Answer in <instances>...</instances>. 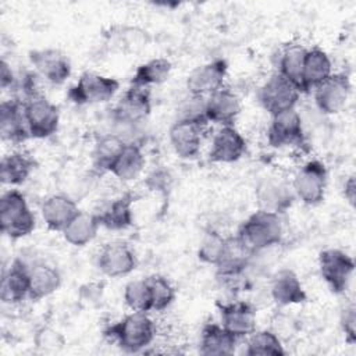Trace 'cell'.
Returning a JSON list of instances; mask_svg holds the SVG:
<instances>
[{
    "instance_id": "obj_1",
    "label": "cell",
    "mask_w": 356,
    "mask_h": 356,
    "mask_svg": "<svg viewBox=\"0 0 356 356\" xmlns=\"http://www.w3.org/2000/svg\"><path fill=\"white\" fill-rule=\"evenodd\" d=\"M104 335L127 353L143 352L156 337V324L145 312H131L106 328Z\"/></svg>"
},
{
    "instance_id": "obj_2",
    "label": "cell",
    "mask_w": 356,
    "mask_h": 356,
    "mask_svg": "<svg viewBox=\"0 0 356 356\" xmlns=\"http://www.w3.org/2000/svg\"><path fill=\"white\" fill-rule=\"evenodd\" d=\"M152 110L150 88L129 85L111 110V118L117 125L113 132L127 142V134L138 132Z\"/></svg>"
},
{
    "instance_id": "obj_3",
    "label": "cell",
    "mask_w": 356,
    "mask_h": 356,
    "mask_svg": "<svg viewBox=\"0 0 356 356\" xmlns=\"http://www.w3.org/2000/svg\"><path fill=\"white\" fill-rule=\"evenodd\" d=\"M284 235L282 221L278 213L259 209L252 213L238 228L236 236L253 252L259 253L278 245Z\"/></svg>"
},
{
    "instance_id": "obj_4",
    "label": "cell",
    "mask_w": 356,
    "mask_h": 356,
    "mask_svg": "<svg viewBox=\"0 0 356 356\" xmlns=\"http://www.w3.org/2000/svg\"><path fill=\"white\" fill-rule=\"evenodd\" d=\"M36 227L35 214L18 189H8L0 197V229L10 239L28 236Z\"/></svg>"
},
{
    "instance_id": "obj_5",
    "label": "cell",
    "mask_w": 356,
    "mask_h": 356,
    "mask_svg": "<svg viewBox=\"0 0 356 356\" xmlns=\"http://www.w3.org/2000/svg\"><path fill=\"white\" fill-rule=\"evenodd\" d=\"M120 89V81L86 71L68 89V99L75 104H99L111 100Z\"/></svg>"
},
{
    "instance_id": "obj_6",
    "label": "cell",
    "mask_w": 356,
    "mask_h": 356,
    "mask_svg": "<svg viewBox=\"0 0 356 356\" xmlns=\"http://www.w3.org/2000/svg\"><path fill=\"white\" fill-rule=\"evenodd\" d=\"M24 111L31 138L44 139L56 134L60 124L58 107L44 95L25 97Z\"/></svg>"
},
{
    "instance_id": "obj_7",
    "label": "cell",
    "mask_w": 356,
    "mask_h": 356,
    "mask_svg": "<svg viewBox=\"0 0 356 356\" xmlns=\"http://www.w3.org/2000/svg\"><path fill=\"white\" fill-rule=\"evenodd\" d=\"M327 167L320 160H309L293 177L292 191L306 206H316L324 200L327 188Z\"/></svg>"
},
{
    "instance_id": "obj_8",
    "label": "cell",
    "mask_w": 356,
    "mask_h": 356,
    "mask_svg": "<svg viewBox=\"0 0 356 356\" xmlns=\"http://www.w3.org/2000/svg\"><path fill=\"white\" fill-rule=\"evenodd\" d=\"M318 270L334 293H343L355 271V260L341 249L328 248L318 253Z\"/></svg>"
},
{
    "instance_id": "obj_9",
    "label": "cell",
    "mask_w": 356,
    "mask_h": 356,
    "mask_svg": "<svg viewBox=\"0 0 356 356\" xmlns=\"http://www.w3.org/2000/svg\"><path fill=\"white\" fill-rule=\"evenodd\" d=\"M300 90L284 78L281 74L274 72L257 92L260 106L270 114L275 115L281 111L295 108L300 97Z\"/></svg>"
},
{
    "instance_id": "obj_10",
    "label": "cell",
    "mask_w": 356,
    "mask_h": 356,
    "mask_svg": "<svg viewBox=\"0 0 356 356\" xmlns=\"http://www.w3.org/2000/svg\"><path fill=\"white\" fill-rule=\"evenodd\" d=\"M314 92V103L317 108L324 114L341 113L350 96L352 83L350 78L345 72H332L323 83H320Z\"/></svg>"
},
{
    "instance_id": "obj_11",
    "label": "cell",
    "mask_w": 356,
    "mask_h": 356,
    "mask_svg": "<svg viewBox=\"0 0 356 356\" xmlns=\"http://www.w3.org/2000/svg\"><path fill=\"white\" fill-rule=\"evenodd\" d=\"M305 139L303 122L296 108H289L271 115L267 128V142L273 147H288L300 145Z\"/></svg>"
},
{
    "instance_id": "obj_12",
    "label": "cell",
    "mask_w": 356,
    "mask_h": 356,
    "mask_svg": "<svg viewBox=\"0 0 356 356\" xmlns=\"http://www.w3.org/2000/svg\"><path fill=\"white\" fill-rule=\"evenodd\" d=\"M228 64L224 58H216L196 67L186 78L188 95L207 97L224 86Z\"/></svg>"
},
{
    "instance_id": "obj_13",
    "label": "cell",
    "mask_w": 356,
    "mask_h": 356,
    "mask_svg": "<svg viewBox=\"0 0 356 356\" xmlns=\"http://www.w3.org/2000/svg\"><path fill=\"white\" fill-rule=\"evenodd\" d=\"M28 57L35 72L53 85H63L71 75L68 57L57 49H35Z\"/></svg>"
},
{
    "instance_id": "obj_14",
    "label": "cell",
    "mask_w": 356,
    "mask_h": 356,
    "mask_svg": "<svg viewBox=\"0 0 356 356\" xmlns=\"http://www.w3.org/2000/svg\"><path fill=\"white\" fill-rule=\"evenodd\" d=\"M138 260L135 252L124 242L106 243L97 254V268L110 278H118L131 274L136 268Z\"/></svg>"
},
{
    "instance_id": "obj_15",
    "label": "cell",
    "mask_w": 356,
    "mask_h": 356,
    "mask_svg": "<svg viewBox=\"0 0 356 356\" xmlns=\"http://www.w3.org/2000/svg\"><path fill=\"white\" fill-rule=\"evenodd\" d=\"M204 127L206 125L191 120L177 118L168 131V139L174 153L185 160L197 157L202 147Z\"/></svg>"
},
{
    "instance_id": "obj_16",
    "label": "cell",
    "mask_w": 356,
    "mask_h": 356,
    "mask_svg": "<svg viewBox=\"0 0 356 356\" xmlns=\"http://www.w3.org/2000/svg\"><path fill=\"white\" fill-rule=\"evenodd\" d=\"M221 325L238 339L249 337L256 330V310L243 300L218 303Z\"/></svg>"
},
{
    "instance_id": "obj_17",
    "label": "cell",
    "mask_w": 356,
    "mask_h": 356,
    "mask_svg": "<svg viewBox=\"0 0 356 356\" xmlns=\"http://www.w3.org/2000/svg\"><path fill=\"white\" fill-rule=\"evenodd\" d=\"M254 253L235 235L225 236V243L218 259L217 277L221 280L238 278L248 268L250 259Z\"/></svg>"
},
{
    "instance_id": "obj_18",
    "label": "cell",
    "mask_w": 356,
    "mask_h": 356,
    "mask_svg": "<svg viewBox=\"0 0 356 356\" xmlns=\"http://www.w3.org/2000/svg\"><path fill=\"white\" fill-rule=\"evenodd\" d=\"M0 135L1 139L10 143H22L31 138L24 102L11 97L0 104Z\"/></svg>"
},
{
    "instance_id": "obj_19",
    "label": "cell",
    "mask_w": 356,
    "mask_h": 356,
    "mask_svg": "<svg viewBox=\"0 0 356 356\" xmlns=\"http://www.w3.org/2000/svg\"><path fill=\"white\" fill-rule=\"evenodd\" d=\"M242 110L241 99L229 88L222 86L206 97V118L221 127H231Z\"/></svg>"
},
{
    "instance_id": "obj_20",
    "label": "cell",
    "mask_w": 356,
    "mask_h": 356,
    "mask_svg": "<svg viewBox=\"0 0 356 356\" xmlns=\"http://www.w3.org/2000/svg\"><path fill=\"white\" fill-rule=\"evenodd\" d=\"M29 266L19 259L3 271L0 282V299L7 305H17L29 298Z\"/></svg>"
},
{
    "instance_id": "obj_21",
    "label": "cell",
    "mask_w": 356,
    "mask_h": 356,
    "mask_svg": "<svg viewBox=\"0 0 356 356\" xmlns=\"http://www.w3.org/2000/svg\"><path fill=\"white\" fill-rule=\"evenodd\" d=\"M246 152V139L234 127H221L211 140L209 160L229 164L238 161Z\"/></svg>"
},
{
    "instance_id": "obj_22",
    "label": "cell",
    "mask_w": 356,
    "mask_h": 356,
    "mask_svg": "<svg viewBox=\"0 0 356 356\" xmlns=\"http://www.w3.org/2000/svg\"><path fill=\"white\" fill-rule=\"evenodd\" d=\"M270 293L273 300L280 306L300 305L307 300V293L299 277L289 268H282L273 275Z\"/></svg>"
},
{
    "instance_id": "obj_23",
    "label": "cell",
    "mask_w": 356,
    "mask_h": 356,
    "mask_svg": "<svg viewBox=\"0 0 356 356\" xmlns=\"http://www.w3.org/2000/svg\"><path fill=\"white\" fill-rule=\"evenodd\" d=\"M256 197L260 209L281 214L292 206L295 193L292 186L288 184L275 178H268L259 184L256 189Z\"/></svg>"
},
{
    "instance_id": "obj_24",
    "label": "cell",
    "mask_w": 356,
    "mask_h": 356,
    "mask_svg": "<svg viewBox=\"0 0 356 356\" xmlns=\"http://www.w3.org/2000/svg\"><path fill=\"white\" fill-rule=\"evenodd\" d=\"M79 213L76 203L67 195H51L40 206V214L46 227L51 231H63Z\"/></svg>"
},
{
    "instance_id": "obj_25",
    "label": "cell",
    "mask_w": 356,
    "mask_h": 356,
    "mask_svg": "<svg viewBox=\"0 0 356 356\" xmlns=\"http://www.w3.org/2000/svg\"><path fill=\"white\" fill-rule=\"evenodd\" d=\"M238 338L221 324L207 323L203 325L199 339V352L204 356H227L235 352Z\"/></svg>"
},
{
    "instance_id": "obj_26",
    "label": "cell",
    "mask_w": 356,
    "mask_h": 356,
    "mask_svg": "<svg viewBox=\"0 0 356 356\" xmlns=\"http://www.w3.org/2000/svg\"><path fill=\"white\" fill-rule=\"evenodd\" d=\"M134 199L135 197L131 193H124L108 202L104 207L100 209L99 213H95L99 218L100 227H104L110 231H122L131 227L134 221Z\"/></svg>"
},
{
    "instance_id": "obj_27",
    "label": "cell",
    "mask_w": 356,
    "mask_h": 356,
    "mask_svg": "<svg viewBox=\"0 0 356 356\" xmlns=\"http://www.w3.org/2000/svg\"><path fill=\"white\" fill-rule=\"evenodd\" d=\"M36 168L35 159L26 152H10L0 161V179L4 185L17 186L24 184Z\"/></svg>"
},
{
    "instance_id": "obj_28",
    "label": "cell",
    "mask_w": 356,
    "mask_h": 356,
    "mask_svg": "<svg viewBox=\"0 0 356 356\" xmlns=\"http://www.w3.org/2000/svg\"><path fill=\"white\" fill-rule=\"evenodd\" d=\"M332 74V63L330 56L320 47L306 50L303 61V90L310 92L323 83Z\"/></svg>"
},
{
    "instance_id": "obj_29",
    "label": "cell",
    "mask_w": 356,
    "mask_h": 356,
    "mask_svg": "<svg viewBox=\"0 0 356 356\" xmlns=\"http://www.w3.org/2000/svg\"><path fill=\"white\" fill-rule=\"evenodd\" d=\"M29 299L40 300L60 288L61 274L54 266L39 261L29 266Z\"/></svg>"
},
{
    "instance_id": "obj_30",
    "label": "cell",
    "mask_w": 356,
    "mask_h": 356,
    "mask_svg": "<svg viewBox=\"0 0 356 356\" xmlns=\"http://www.w3.org/2000/svg\"><path fill=\"white\" fill-rule=\"evenodd\" d=\"M100 228L99 218L95 213L81 211L70 221V224L61 231L63 238L72 246L81 248L95 239Z\"/></svg>"
},
{
    "instance_id": "obj_31",
    "label": "cell",
    "mask_w": 356,
    "mask_h": 356,
    "mask_svg": "<svg viewBox=\"0 0 356 356\" xmlns=\"http://www.w3.org/2000/svg\"><path fill=\"white\" fill-rule=\"evenodd\" d=\"M145 167V156L142 147L136 142H127L118 159L113 164L110 172L120 181L128 182L140 175Z\"/></svg>"
},
{
    "instance_id": "obj_32",
    "label": "cell",
    "mask_w": 356,
    "mask_h": 356,
    "mask_svg": "<svg viewBox=\"0 0 356 356\" xmlns=\"http://www.w3.org/2000/svg\"><path fill=\"white\" fill-rule=\"evenodd\" d=\"M306 47L302 44H286L278 57V74H281L284 78H286L289 82H292L300 93H305L303 90V61L306 56Z\"/></svg>"
},
{
    "instance_id": "obj_33",
    "label": "cell",
    "mask_w": 356,
    "mask_h": 356,
    "mask_svg": "<svg viewBox=\"0 0 356 356\" xmlns=\"http://www.w3.org/2000/svg\"><path fill=\"white\" fill-rule=\"evenodd\" d=\"M127 142L115 134H106L100 136L92 152L93 167L99 172H110L113 164L118 159Z\"/></svg>"
},
{
    "instance_id": "obj_34",
    "label": "cell",
    "mask_w": 356,
    "mask_h": 356,
    "mask_svg": "<svg viewBox=\"0 0 356 356\" xmlns=\"http://www.w3.org/2000/svg\"><path fill=\"white\" fill-rule=\"evenodd\" d=\"M172 64L168 58L157 57L140 64L131 78V85L150 88L165 82L171 74Z\"/></svg>"
},
{
    "instance_id": "obj_35",
    "label": "cell",
    "mask_w": 356,
    "mask_h": 356,
    "mask_svg": "<svg viewBox=\"0 0 356 356\" xmlns=\"http://www.w3.org/2000/svg\"><path fill=\"white\" fill-rule=\"evenodd\" d=\"M246 356H282L285 355V349L282 346L278 335L270 330L253 331L249 337H246Z\"/></svg>"
},
{
    "instance_id": "obj_36",
    "label": "cell",
    "mask_w": 356,
    "mask_h": 356,
    "mask_svg": "<svg viewBox=\"0 0 356 356\" xmlns=\"http://www.w3.org/2000/svg\"><path fill=\"white\" fill-rule=\"evenodd\" d=\"M145 280L150 292L152 310L163 312L170 307L175 299V288L172 284L161 274H152Z\"/></svg>"
},
{
    "instance_id": "obj_37",
    "label": "cell",
    "mask_w": 356,
    "mask_h": 356,
    "mask_svg": "<svg viewBox=\"0 0 356 356\" xmlns=\"http://www.w3.org/2000/svg\"><path fill=\"white\" fill-rule=\"evenodd\" d=\"M124 302L132 312H152V299L145 278L132 280L124 288Z\"/></svg>"
},
{
    "instance_id": "obj_38",
    "label": "cell",
    "mask_w": 356,
    "mask_h": 356,
    "mask_svg": "<svg viewBox=\"0 0 356 356\" xmlns=\"http://www.w3.org/2000/svg\"><path fill=\"white\" fill-rule=\"evenodd\" d=\"M224 243H225V236H222L220 232L214 229L206 231L197 248V259L202 263L216 266L221 256Z\"/></svg>"
},
{
    "instance_id": "obj_39",
    "label": "cell",
    "mask_w": 356,
    "mask_h": 356,
    "mask_svg": "<svg viewBox=\"0 0 356 356\" xmlns=\"http://www.w3.org/2000/svg\"><path fill=\"white\" fill-rule=\"evenodd\" d=\"M115 42L120 44L121 50L135 51L146 46L149 35L136 26H120V31L115 32Z\"/></svg>"
},
{
    "instance_id": "obj_40",
    "label": "cell",
    "mask_w": 356,
    "mask_h": 356,
    "mask_svg": "<svg viewBox=\"0 0 356 356\" xmlns=\"http://www.w3.org/2000/svg\"><path fill=\"white\" fill-rule=\"evenodd\" d=\"M178 118L191 120V121L199 122L202 125H207L209 121L206 118V97H197V96L188 95V97L184 99V102L179 107Z\"/></svg>"
},
{
    "instance_id": "obj_41",
    "label": "cell",
    "mask_w": 356,
    "mask_h": 356,
    "mask_svg": "<svg viewBox=\"0 0 356 356\" xmlns=\"http://www.w3.org/2000/svg\"><path fill=\"white\" fill-rule=\"evenodd\" d=\"M33 342H35L36 348L43 352H56V350H60L65 345L64 337L58 331H56L50 327L39 328L35 334Z\"/></svg>"
},
{
    "instance_id": "obj_42",
    "label": "cell",
    "mask_w": 356,
    "mask_h": 356,
    "mask_svg": "<svg viewBox=\"0 0 356 356\" xmlns=\"http://www.w3.org/2000/svg\"><path fill=\"white\" fill-rule=\"evenodd\" d=\"M145 185L152 192H159L163 195H167L172 186V175L168 170L163 167H157L153 171H150L145 179Z\"/></svg>"
},
{
    "instance_id": "obj_43",
    "label": "cell",
    "mask_w": 356,
    "mask_h": 356,
    "mask_svg": "<svg viewBox=\"0 0 356 356\" xmlns=\"http://www.w3.org/2000/svg\"><path fill=\"white\" fill-rule=\"evenodd\" d=\"M339 327L345 335V341L353 345L356 342V307L353 303H349L341 310Z\"/></svg>"
},
{
    "instance_id": "obj_44",
    "label": "cell",
    "mask_w": 356,
    "mask_h": 356,
    "mask_svg": "<svg viewBox=\"0 0 356 356\" xmlns=\"http://www.w3.org/2000/svg\"><path fill=\"white\" fill-rule=\"evenodd\" d=\"M15 75L11 70V67L8 65V63L6 60L1 61V72H0V85L1 89H7V88H13L15 85Z\"/></svg>"
},
{
    "instance_id": "obj_45",
    "label": "cell",
    "mask_w": 356,
    "mask_h": 356,
    "mask_svg": "<svg viewBox=\"0 0 356 356\" xmlns=\"http://www.w3.org/2000/svg\"><path fill=\"white\" fill-rule=\"evenodd\" d=\"M342 193L345 200L353 207L355 206V199H356V182H355V175H349L346 181L343 182L342 186Z\"/></svg>"
}]
</instances>
